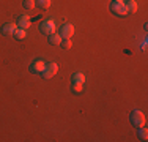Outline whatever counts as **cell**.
Instances as JSON below:
<instances>
[{"label":"cell","mask_w":148,"mask_h":142,"mask_svg":"<svg viewBox=\"0 0 148 142\" xmlns=\"http://www.w3.org/2000/svg\"><path fill=\"white\" fill-rule=\"evenodd\" d=\"M16 26L21 27V28H25V30H27V28L32 26V17H30V16H25V14H22V16L17 17Z\"/></svg>","instance_id":"cell-8"},{"label":"cell","mask_w":148,"mask_h":142,"mask_svg":"<svg viewBox=\"0 0 148 142\" xmlns=\"http://www.w3.org/2000/svg\"><path fill=\"white\" fill-rule=\"evenodd\" d=\"M129 122H131L132 126L136 128H140V126H145V115H143V112L140 111H132L129 114Z\"/></svg>","instance_id":"cell-1"},{"label":"cell","mask_w":148,"mask_h":142,"mask_svg":"<svg viewBox=\"0 0 148 142\" xmlns=\"http://www.w3.org/2000/svg\"><path fill=\"white\" fill-rule=\"evenodd\" d=\"M22 5H24V8H25V10H33L36 3H35V0H24Z\"/></svg>","instance_id":"cell-16"},{"label":"cell","mask_w":148,"mask_h":142,"mask_svg":"<svg viewBox=\"0 0 148 142\" xmlns=\"http://www.w3.org/2000/svg\"><path fill=\"white\" fill-rule=\"evenodd\" d=\"M73 35H74V27H73V24H69V22L63 24L62 28H60V37H62V38H71Z\"/></svg>","instance_id":"cell-5"},{"label":"cell","mask_w":148,"mask_h":142,"mask_svg":"<svg viewBox=\"0 0 148 142\" xmlns=\"http://www.w3.org/2000/svg\"><path fill=\"white\" fill-rule=\"evenodd\" d=\"M137 136H139L140 141H147V139H148V131H147V128H145V126H140L139 131H137Z\"/></svg>","instance_id":"cell-14"},{"label":"cell","mask_w":148,"mask_h":142,"mask_svg":"<svg viewBox=\"0 0 148 142\" xmlns=\"http://www.w3.org/2000/svg\"><path fill=\"white\" fill-rule=\"evenodd\" d=\"M27 35H29V33H27V30H25V28H21V27H17L16 32H14V38L17 41H24L27 38Z\"/></svg>","instance_id":"cell-9"},{"label":"cell","mask_w":148,"mask_h":142,"mask_svg":"<svg viewBox=\"0 0 148 142\" xmlns=\"http://www.w3.org/2000/svg\"><path fill=\"white\" fill-rule=\"evenodd\" d=\"M60 44L63 46V49H71L73 43H71V38H62V43Z\"/></svg>","instance_id":"cell-15"},{"label":"cell","mask_w":148,"mask_h":142,"mask_svg":"<svg viewBox=\"0 0 148 142\" xmlns=\"http://www.w3.org/2000/svg\"><path fill=\"white\" fill-rule=\"evenodd\" d=\"M84 82H85L84 73H74L73 74V84H84Z\"/></svg>","instance_id":"cell-12"},{"label":"cell","mask_w":148,"mask_h":142,"mask_svg":"<svg viewBox=\"0 0 148 142\" xmlns=\"http://www.w3.org/2000/svg\"><path fill=\"white\" fill-rule=\"evenodd\" d=\"M49 43H51L52 46H58L60 43H62V37H60L58 33H52V35H49Z\"/></svg>","instance_id":"cell-11"},{"label":"cell","mask_w":148,"mask_h":142,"mask_svg":"<svg viewBox=\"0 0 148 142\" xmlns=\"http://www.w3.org/2000/svg\"><path fill=\"white\" fill-rule=\"evenodd\" d=\"M17 26L13 22H5L2 26V35H5V37H14V32H16Z\"/></svg>","instance_id":"cell-6"},{"label":"cell","mask_w":148,"mask_h":142,"mask_svg":"<svg viewBox=\"0 0 148 142\" xmlns=\"http://www.w3.org/2000/svg\"><path fill=\"white\" fill-rule=\"evenodd\" d=\"M57 71H58V65H57V63L49 62V63H46V66H44L43 73H41V76H43L44 79H51V77H54L55 74H57Z\"/></svg>","instance_id":"cell-3"},{"label":"cell","mask_w":148,"mask_h":142,"mask_svg":"<svg viewBox=\"0 0 148 142\" xmlns=\"http://www.w3.org/2000/svg\"><path fill=\"white\" fill-rule=\"evenodd\" d=\"M71 90H73V93H82V84H73V87H71Z\"/></svg>","instance_id":"cell-17"},{"label":"cell","mask_w":148,"mask_h":142,"mask_svg":"<svg viewBox=\"0 0 148 142\" xmlns=\"http://www.w3.org/2000/svg\"><path fill=\"white\" fill-rule=\"evenodd\" d=\"M35 3L38 5V8H41V10H47L49 6H51L52 0H35Z\"/></svg>","instance_id":"cell-13"},{"label":"cell","mask_w":148,"mask_h":142,"mask_svg":"<svg viewBox=\"0 0 148 142\" xmlns=\"http://www.w3.org/2000/svg\"><path fill=\"white\" fill-rule=\"evenodd\" d=\"M110 10H112V13L117 14V16H125V14H128L123 0H114V2L110 3Z\"/></svg>","instance_id":"cell-4"},{"label":"cell","mask_w":148,"mask_h":142,"mask_svg":"<svg viewBox=\"0 0 148 142\" xmlns=\"http://www.w3.org/2000/svg\"><path fill=\"white\" fill-rule=\"evenodd\" d=\"M125 8H126V13L132 14L137 11V3L136 0H128V2H125Z\"/></svg>","instance_id":"cell-10"},{"label":"cell","mask_w":148,"mask_h":142,"mask_svg":"<svg viewBox=\"0 0 148 142\" xmlns=\"http://www.w3.org/2000/svg\"><path fill=\"white\" fill-rule=\"evenodd\" d=\"M40 30L43 32L44 35H52V33H55V30H57V26H55V21L54 19H46L41 22V26H40Z\"/></svg>","instance_id":"cell-2"},{"label":"cell","mask_w":148,"mask_h":142,"mask_svg":"<svg viewBox=\"0 0 148 142\" xmlns=\"http://www.w3.org/2000/svg\"><path fill=\"white\" fill-rule=\"evenodd\" d=\"M142 49H143V51L147 49V41H143V43H142Z\"/></svg>","instance_id":"cell-18"},{"label":"cell","mask_w":148,"mask_h":142,"mask_svg":"<svg viewBox=\"0 0 148 142\" xmlns=\"http://www.w3.org/2000/svg\"><path fill=\"white\" fill-rule=\"evenodd\" d=\"M44 66H46V62H43V60H35L30 65V71L33 74H41L44 70Z\"/></svg>","instance_id":"cell-7"}]
</instances>
